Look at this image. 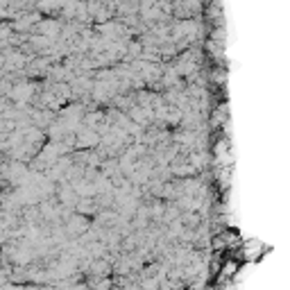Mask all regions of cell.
Returning a JSON list of instances; mask_svg holds the SVG:
<instances>
[{
	"label": "cell",
	"instance_id": "obj_1",
	"mask_svg": "<svg viewBox=\"0 0 290 290\" xmlns=\"http://www.w3.org/2000/svg\"><path fill=\"white\" fill-rule=\"evenodd\" d=\"M86 227H89V222H86L82 215H75L73 220H68V231L73 234V236H75V234H80V231H84Z\"/></svg>",
	"mask_w": 290,
	"mask_h": 290
}]
</instances>
